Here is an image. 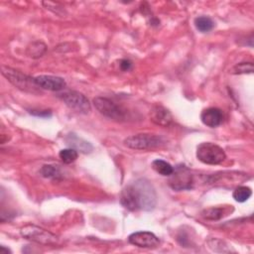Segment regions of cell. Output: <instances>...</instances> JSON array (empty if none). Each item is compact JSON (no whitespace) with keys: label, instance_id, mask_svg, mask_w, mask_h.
Masks as SVG:
<instances>
[{"label":"cell","instance_id":"obj_1","mask_svg":"<svg viewBox=\"0 0 254 254\" xmlns=\"http://www.w3.org/2000/svg\"><path fill=\"white\" fill-rule=\"evenodd\" d=\"M120 202L130 211H151L157 204L156 190L147 179H137L123 188Z\"/></svg>","mask_w":254,"mask_h":254},{"label":"cell","instance_id":"obj_2","mask_svg":"<svg viewBox=\"0 0 254 254\" xmlns=\"http://www.w3.org/2000/svg\"><path fill=\"white\" fill-rule=\"evenodd\" d=\"M1 73L15 87L30 93H36V94L41 93V88L36 83L35 77H31L7 65L1 66Z\"/></svg>","mask_w":254,"mask_h":254},{"label":"cell","instance_id":"obj_3","mask_svg":"<svg viewBox=\"0 0 254 254\" xmlns=\"http://www.w3.org/2000/svg\"><path fill=\"white\" fill-rule=\"evenodd\" d=\"M195 155L198 161L206 165H218L226 159L224 150L211 142L200 143L196 147Z\"/></svg>","mask_w":254,"mask_h":254},{"label":"cell","instance_id":"obj_4","mask_svg":"<svg viewBox=\"0 0 254 254\" xmlns=\"http://www.w3.org/2000/svg\"><path fill=\"white\" fill-rule=\"evenodd\" d=\"M20 234L25 239L42 245H56L60 241L56 234L34 224H27L21 227Z\"/></svg>","mask_w":254,"mask_h":254},{"label":"cell","instance_id":"obj_5","mask_svg":"<svg viewBox=\"0 0 254 254\" xmlns=\"http://www.w3.org/2000/svg\"><path fill=\"white\" fill-rule=\"evenodd\" d=\"M165 144L162 136L151 133H140L127 137L124 140V145L134 150H149L160 147Z\"/></svg>","mask_w":254,"mask_h":254},{"label":"cell","instance_id":"obj_6","mask_svg":"<svg viewBox=\"0 0 254 254\" xmlns=\"http://www.w3.org/2000/svg\"><path fill=\"white\" fill-rule=\"evenodd\" d=\"M59 98L71 110L80 113L88 114L91 111V105L88 98L75 90H66L60 93Z\"/></svg>","mask_w":254,"mask_h":254},{"label":"cell","instance_id":"obj_7","mask_svg":"<svg viewBox=\"0 0 254 254\" xmlns=\"http://www.w3.org/2000/svg\"><path fill=\"white\" fill-rule=\"evenodd\" d=\"M93 105L100 114L109 119L115 121H123L126 119V111L107 97L97 96L93 98Z\"/></svg>","mask_w":254,"mask_h":254},{"label":"cell","instance_id":"obj_8","mask_svg":"<svg viewBox=\"0 0 254 254\" xmlns=\"http://www.w3.org/2000/svg\"><path fill=\"white\" fill-rule=\"evenodd\" d=\"M169 177V186L174 190H190L192 187V175L190 170L185 165H179L174 168V172Z\"/></svg>","mask_w":254,"mask_h":254},{"label":"cell","instance_id":"obj_9","mask_svg":"<svg viewBox=\"0 0 254 254\" xmlns=\"http://www.w3.org/2000/svg\"><path fill=\"white\" fill-rule=\"evenodd\" d=\"M129 243L140 248H156L160 240L159 238L150 231H136L129 235Z\"/></svg>","mask_w":254,"mask_h":254},{"label":"cell","instance_id":"obj_10","mask_svg":"<svg viewBox=\"0 0 254 254\" xmlns=\"http://www.w3.org/2000/svg\"><path fill=\"white\" fill-rule=\"evenodd\" d=\"M35 81L41 89L51 91H61L66 86L65 80L63 77L57 75L41 74L35 77Z\"/></svg>","mask_w":254,"mask_h":254},{"label":"cell","instance_id":"obj_11","mask_svg":"<svg viewBox=\"0 0 254 254\" xmlns=\"http://www.w3.org/2000/svg\"><path fill=\"white\" fill-rule=\"evenodd\" d=\"M150 120L156 125L168 127L173 121L172 113L162 105H155L150 111Z\"/></svg>","mask_w":254,"mask_h":254},{"label":"cell","instance_id":"obj_12","mask_svg":"<svg viewBox=\"0 0 254 254\" xmlns=\"http://www.w3.org/2000/svg\"><path fill=\"white\" fill-rule=\"evenodd\" d=\"M200 120L207 127L215 128L222 123L223 114L220 109L216 107H209L201 111Z\"/></svg>","mask_w":254,"mask_h":254},{"label":"cell","instance_id":"obj_13","mask_svg":"<svg viewBox=\"0 0 254 254\" xmlns=\"http://www.w3.org/2000/svg\"><path fill=\"white\" fill-rule=\"evenodd\" d=\"M66 142H67V144H69L70 146H72V148L73 149H79V151H81V152H83V153H89V152H91V150H92V146L88 143V142H86V141H84L83 139H81V138H79L78 136H76L75 134H73V133H70V134H68L67 136H66Z\"/></svg>","mask_w":254,"mask_h":254},{"label":"cell","instance_id":"obj_14","mask_svg":"<svg viewBox=\"0 0 254 254\" xmlns=\"http://www.w3.org/2000/svg\"><path fill=\"white\" fill-rule=\"evenodd\" d=\"M152 168L155 172H157L158 174L165 176V177H169L172 175V173L174 172V167L161 159H156L152 162Z\"/></svg>","mask_w":254,"mask_h":254},{"label":"cell","instance_id":"obj_15","mask_svg":"<svg viewBox=\"0 0 254 254\" xmlns=\"http://www.w3.org/2000/svg\"><path fill=\"white\" fill-rule=\"evenodd\" d=\"M224 215H226V208L225 207H208L202 210L201 216L207 220H219Z\"/></svg>","mask_w":254,"mask_h":254},{"label":"cell","instance_id":"obj_16","mask_svg":"<svg viewBox=\"0 0 254 254\" xmlns=\"http://www.w3.org/2000/svg\"><path fill=\"white\" fill-rule=\"evenodd\" d=\"M194 26L200 33H207L214 27V22L207 16H198L194 19Z\"/></svg>","mask_w":254,"mask_h":254},{"label":"cell","instance_id":"obj_17","mask_svg":"<svg viewBox=\"0 0 254 254\" xmlns=\"http://www.w3.org/2000/svg\"><path fill=\"white\" fill-rule=\"evenodd\" d=\"M46 50H47V46L44 43L34 42L28 46L27 55L30 58L38 59V58H41L46 53Z\"/></svg>","mask_w":254,"mask_h":254},{"label":"cell","instance_id":"obj_18","mask_svg":"<svg viewBox=\"0 0 254 254\" xmlns=\"http://www.w3.org/2000/svg\"><path fill=\"white\" fill-rule=\"evenodd\" d=\"M252 195V190L249 187L246 186H240L237 187L233 192H232V197L234 200L237 202H244L246 201L250 196Z\"/></svg>","mask_w":254,"mask_h":254},{"label":"cell","instance_id":"obj_19","mask_svg":"<svg viewBox=\"0 0 254 254\" xmlns=\"http://www.w3.org/2000/svg\"><path fill=\"white\" fill-rule=\"evenodd\" d=\"M40 174L48 179H60L62 177L60 168L54 165H44L40 170Z\"/></svg>","mask_w":254,"mask_h":254},{"label":"cell","instance_id":"obj_20","mask_svg":"<svg viewBox=\"0 0 254 254\" xmlns=\"http://www.w3.org/2000/svg\"><path fill=\"white\" fill-rule=\"evenodd\" d=\"M59 157L64 164H71L77 159L78 153L73 148H66L60 151Z\"/></svg>","mask_w":254,"mask_h":254},{"label":"cell","instance_id":"obj_21","mask_svg":"<svg viewBox=\"0 0 254 254\" xmlns=\"http://www.w3.org/2000/svg\"><path fill=\"white\" fill-rule=\"evenodd\" d=\"M254 70L252 63H239L235 64L231 69L230 73L232 74H243V73H252Z\"/></svg>","mask_w":254,"mask_h":254},{"label":"cell","instance_id":"obj_22","mask_svg":"<svg viewBox=\"0 0 254 254\" xmlns=\"http://www.w3.org/2000/svg\"><path fill=\"white\" fill-rule=\"evenodd\" d=\"M132 67V63L129 60H122L120 63V68L123 71H128Z\"/></svg>","mask_w":254,"mask_h":254},{"label":"cell","instance_id":"obj_23","mask_svg":"<svg viewBox=\"0 0 254 254\" xmlns=\"http://www.w3.org/2000/svg\"><path fill=\"white\" fill-rule=\"evenodd\" d=\"M31 114L33 115H36V116H41V117H49L51 116V111L49 110H45V111H37V110H31L30 112Z\"/></svg>","mask_w":254,"mask_h":254},{"label":"cell","instance_id":"obj_24","mask_svg":"<svg viewBox=\"0 0 254 254\" xmlns=\"http://www.w3.org/2000/svg\"><path fill=\"white\" fill-rule=\"evenodd\" d=\"M11 253V250L9 248H6L5 246H0V254H8Z\"/></svg>","mask_w":254,"mask_h":254}]
</instances>
